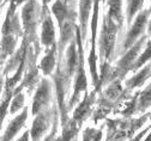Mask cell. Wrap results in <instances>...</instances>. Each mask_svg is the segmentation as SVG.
I'll use <instances>...</instances> for the list:
<instances>
[{
  "mask_svg": "<svg viewBox=\"0 0 151 141\" xmlns=\"http://www.w3.org/2000/svg\"><path fill=\"white\" fill-rule=\"evenodd\" d=\"M115 31L116 28L110 19H106L104 26H103V34H102V46L104 50V55L107 59H109L110 53L114 47V41H115Z\"/></svg>",
  "mask_w": 151,
  "mask_h": 141,
  "instance_id": "6da1fadb",
  "label": "cell"
},
{
  "mask_svg": "<svg viewBox=\"0 0 151 141\" xmlns=\"http://www.w3.org/2000/svg\"><path fill=\"white\" fill-rule=\"evenodd\" d=\"M27 116H28V109L24 108V111L19 116L16 117L13 121H11V123L9 125V127H7L6 132H5V135H4L1 141H11L16 136V134L19 132V129L23 127L25 120H27Z\"/></svg>",
  "mask_w": 151,
  "mask_h": 141,
  "instance_id": "7a4b0ae2",
  "label": "cell"
},
{
  "mask_svg": "<svg viewBox=\"0 0 151 141\" xmlns=\"http://www.w3.org/2000/svg\"><path fill=\"white\" fill-rule=\"evenodd\" d=\"M146 19H147V11H145L144 13L139 14V17L136 19V22L132 26V29L129 30L127 38H126V42H125V48H128L132 43L136 41V38L139 36V34L143 31L144 25L146 23Z\"/></svg>",
  "mask_w": 151,
  "mask_h": 141,
  "instance_id": "3957f363",
  "label": "cell"
},
{
  "mask_svg": "<svg viewBox=\"0 0 151 141\" xmlns=\"http://www.w3.org/2000/svg\"><path fill=\"white\" fill-rule=\"evenodd\" d=\"M49 98V83L47 80H43L42 84L40 85L39 90L36 91L35 98H34V103H32V112L37 114L39 110L43 104L47 103V100Z\"/></svg>",
  "mask_w": 151,
  "mask_h": 141,
  "instance_id": "277c9868",
  "label": "cell"
},
{
  "mask_svg": "<svg viewBox=\"0 0 151 141\" xmlns=\"http://www.w3.org/2000/svg\"><path fill=\"white\" fill-rule=\"evenodd\" d=\"M85 89H86V78H85V73H84L83 57H82L81 59V66H79V69H78V77H77V80H76V85H74L73 98L71 99V105L77 102L79 93H82V91H85Z\"/></svg>",
  "mask_w": 151,
  "mask_h": 141,
  "instance_id": "5b68a950",
  "label": "cell"
},
{
  "mask_svg": "<svg viewBox=\"0 0 151 141\" xmlns=\"http://www.w3.org/2000/svg\"><path fill=\"white\" fill-rule=\"evenodd\" d=\"M143 42H144V38L140 39V42H137L136 46L132 48V49H131V50H129V52L121 59V61L119 62V68H120V69H124V73L128 69L131 62H133V60L136 59V56H137V54H138V52H139V49H140Z\"/></svg>",
  "mask_w": 151,
  "mask_h": 141,
  "instance_id": "8992f818",
  "label": "cell"
},
{
  "mask_svg": "<svg viewBox=\"0 0 151 141\" xmlns=\"http://www.w3.org/2000/svg\"><path fill=\"white\" fill-rule=\"evenodd\" d=\"M47 121H46V117L43 115H40L37 116L36 120L34 121V125H32V128H31V137H32V141H40L43 132L46 130L47 128Z\"/></svg>",
  "mask_w": 151,
  "mask_h": 141,
  "instance_id": "52a82bcc",
  "label": "cell"
},
{
  "mask_svg": "<svg viewBox=\"0 0 151 141\" xmlns=\"http://www.w3.org/2000/svg\"><path fill=\"white\" fill-rule=\"evenodd\" d=\"M54 42V26L52 19L48 17L42 25V43L45 46H50Z\"/></svg>",
  "mask_w": 151,
  "mask_h": 141,
  "instance_id": "ba28073f",
  "label": "cell"
},
{
  "mask_svg": "<svg viewBox=\"0 0 151 141\" xmlns=\"http://www.w3.org/2000/svg\"><path fill=\"white\" fill-rule=\"evenodd\" d=\"M22 16H23L24 26H25L27 30H29L34 25V4H32V1L28 3L24 6L23 12H22Z\"/></svg>",
  "mask_w": 151,
  "mask_h": 141,
  "instance_id": "9c48e42d",
  "label": "cell"
},
{
  "mask_svg": "<svg viewBox=\"0 0 151 141\" xmlns=\"http://www.w3.org/2000/svg\"><path fill=\"white\" fill-rule=\"evenodd\" d=\"M54 64H55V57H54V49H53L41 61V69L43 71L45 74H49L54 68Z\"/></svg>",
  "mask_w": 151,
  "mask_h": 141,
  "instance_id": "30bf717a",
  "label": "cell"
},
{
  "mask_svg": "<svg viewBox=\"0 0 151 141\" xmlns=\"http://www.w3.org/2000/svg\"><path fill=\"white\" fill-rule=\"evenodd\" d=\"M109 17L121 24V0H109Z\"/></svg>",
  "mask_w": 151,
  "mask_h": 141,
  "instance_id": "8fae6325",
  "label": "cell"
},
{
  "mask_svg": "<svg viewBox=\"0 0 151 141\" xmlns=\"http://www.w3.org/2000/svg\"><path fill=\"white\" fill-rule=\"evenodd\" d=\"M89 12H90V0H81V22L83 28V35H85Z\"/></svg>",
  "mask_w": 151,
  "mask_h": 141,
  "instance_id": "7c38bea8",
  "label": "cell"
},
{
  "mask_svg": "<svg viewBox=\"0 0 151 141\" xmlns=\"http://www.w3.org/2000/svg\"><path fill=\"white\" fill-rule=\"evenodd\" d=\"M149 74H150V67H145L139 74H137L136 77H133V78H132L129 82L127 83L128 87H136V86L142 85V84L145 82V80L147 79Z\"/></svg>",
  "mask_w": 151,
  "mask_h": 141,
  "instance_id": "4fadbf2b",
  "label": "cell"
},
{
  "mask_svg": "<svg viewBox=\"0 0 151 141\" xmlns=\"http://www.w3.org/2000/svg\"><path fill=\"white\" fill-rule=\"evenodd\" d=\"M52 11H53L54 16L56 17V19H58V22H59L60 26H63V22L65 21L66 13H67V12H66V9H65V6L63 5V3L60 1V0H58V1L54 4Z\"/></svg>",
  "mask_w": 151,
  "mask_h": 141,
  "instance_id": "5bb4252c",
  "label": "cell"
},
{
  "mask_svg": "<svg viewBox=\"0 0 151 141\" xmlns=\"http://www.w3.org/2000/svg\"><path fill=\"white\" fill-rule=\"evenodd\" d=\"M90 105H91V99L86 96L85 99L83 100V103L78 107L77 110L74 111V114H73V118H74V120H82V118L86 115V112L89 111Z\"/></svg>",
  "mask_w": 151,
  "mask_h": 141,
  "instance_id": "9a60e30c",
  "label": "cell"
},
{
  "mask_svg": "<svg viewBox=\"0 0 151 141\" xmlns=\"http://www.w3.org/2000/svg\"><path fill=\"white\" fill-rule=\"evenodd\" d=\"M76 65H77V55H76V47L74 44H71L67 52V68H68V74L71 75L74 72Z\"/></svg>",
  "mask_w": 151,
  "mask_h": 141,
  "instance_id": "2e32d148",
  "label": "cell"
},
{
  "mask_svg": "<svg viewBox=\"0 0 151 141\" xmlns=\"http://www.w3.org/2000/svg\"><path fill=\"white\" fill-rule=\"evenodd\" d=\"M14 44H16V39L12 36H10V35H5L4 38H3V42H1L3 52L5 54H11L13 52Z\"/></svg>",
  "mask_w": 151,
  "mask_h": 141,
  "instance_id": "e0dca14e",
  "label": "cell"
},
{
  "mask_svg": "<svg viewBox=\"0 0 151 141\" xmlns=\"http://www.w3.org/2000/svg\"><path fill=\"white\" fill-rule=\"evenodd\" d=\"M142 4H143V0H128V12H127L128 23L131 22L132 17L136 14V12L140 9Z\"/></svg>",
  "mask_w": 151,
  "mask_h": 141,
  "instance_id": "ac0fdd59",
  "label": "cell"
},
{
  "mask_svg": "<svg viewBox=\"0 0 151 141\" xmlns=\"http://www.w3.org/2000/svg\"><path fill=\"white\" fill-rule=\"evenodd\" d=\"M10 99H11V92L10 90H7V94H6V98L4 99V102L0 105V129H1V125H3V121L5 118V115L7 112V107L10 104Z\"/></svg>",
  "mask_w": 151,
  "mask_h": 141,
  "instance_id": "d6986e66",
  "label": "cell"
},
{
  "mask_svg": "<svg viewBox=\"0 0 151 141\" xmlns=\"http://www.w3.org/2000/svg\"><path fill=\"white\" fill-rule=\"evenodd\" d=\"M23 103H24V96L21 94V93H19V94H17V96L14 97V99H13V102H12L10 112H11V114L17 112L18 110H19V109L23 107Z\"/></svg>",
  "mask_w": 151,
  "mask_h": 141,
  "instance_id": "ffe728a7",
  "label": "cell"
},
{
  "mask_svg": "<svg viewBox=\"0 0 151 141\" xmlns=\"http://www.w3.org/2000/svg\"><path fill=\"white\" fill-rule=\"evenodd\" d=\"M147 60H150V42H149V46L146 47V49H145V52L143 53V55L140 56V59L138 60V61L133 65V66H132V68H133V69H137V68H139L140 66H143L146 61H147Z\"/></svg>",
  "mask_w": 151,
  "mask_h": 141,
  "instance_id": "44dd1931",
  "label": "cell"
},
{
  "mask_svg": "<svg viewBox=\"0 0 151 141\" xmlns=\"http://www.w3.org/2000/svg\"><path fill=\"white\" fill-rule=\"evenodd\" d=\"M139 103H140V109H145L147 107H150V86L143 92V94L140 96V100H139Z\"/></svg>",
  "mask_w": 151,
  "mask_h": 141,
  "instance_id": "7402d4cb",
  "label": "cell"
},
{
  "mask_svg": "<svg viewBox=\"0 0 151 141\" xmlns=\"http://www.w3.org/2000/svg\"><path fill=\"white\" fill-rule=\"evenodd\" d=\"M76 133H77V128L72 126L71 128H68V129H66V130L64 132V134L61 135V137H60L58 141H70V140L76 135Z\"/></svg>",
  "mask_w": 151,
  "mask_h": 141,
  "instance_id": "603a6c76",
  "label": "cell"
},
{
  "mask_svg": "<svg viewBox=\"0 0 151 141\" xmlns=\"http://www.w3.org/2000/svg\"><path fill=\"white\" fill-rule=\"evenodd\" d=\"M121 91V87H120V83H115L114 85H111L108 90H107V96L110 97V98H115Z\"/></svg>",
  "mask_w": 151,
  "mask_h": 141,
  "instance_id": "cb8c5ba5",
  "label": "cell"
},
{
  "mask_svg": "<svg viewBox=\"0 0 151 141\" xmlns=\"http://www.w3.org/2000/svg\"><path fill=\"white\" fill-rule=\"evenodd\" d=\"M93 130L92 129H88L86 132H85V134H84V140L83 141H91V139H92V136H93Z\"/></svg>",
  "mask_w": 151,
  "mask_h": 141,
  "instance_id": "d4e9b609",
  "label": "cell"
},
{
  "mask_svg": "<svg viewBox=\"0 0 151 141\" xmlns=\"http://www.w3.org/2000/svg\"><path fill=\"white\" fill-rule=\"evenodd\" d=\"M28 140H29V133L27 132V133H24V135L19 140H18V141H28Z\"/></svg>",
  "mask_w": 151,
  "mask_h": 141,
  "instance_id": "484cf974",
  "label": "cell"
},
{
  "mask_svg": "<svg viewBox=\"0 0 151 141\" xmlns=\"http://www.w3.org/2000/svg\"><path fill=\"white\" fill-rule=\"evenodd\" d=\"M145 133H146V130H145V132H143V133H140L139 135H137V136H136V137H134L133 140H132V141H139V140H140V139L143 137V135H144Z\"/></svg>",
  "mask_w": 151,
  "mask_h": 141,
  "instance_id": "4316f807",
  "label": "cell"
},
{
  "mask_svg": "<svg viewBox=\"0 0 151 141\" xmlns=\"http://www.w3.org/2000/svg\"><path fill=\"white\" fill-rule=\"evenodd\" d=\"M24 0H12V5L11 6H13L14 5V7H16V5H18V4H21V3H23Z\"/></svg>",
  "mask_w": 151,
  "mask_h": 141,
  "instance_id": "83f0119b",
  "label": "cell"
},
{
  "mask_svg": "<svg viewBox=\"0 0 151 141\" xmlns=\"http://www.w3.org/2000/svg\"><path fill=\"white\" fill-rule=\"evenodd\" d=\"M1 87H3V79L0 77V92H1Z\"/></svg>",
  "mask_w": 151,
  "mask_h": 141,
  "instance_id": "f1b7e54d",
  "label": "cell"
},
{
  "mask_svg": "<svg viewBox=\"0 0 151 141\" xmlns=\"http://www.w3.org/2000/svg\"><path fill=\"white\" fill-rule=\"evenodd\" d=\"M50 0H45V4H47V3H49Z\"/></svg>",
  "mask_w": 151,
  "mask_h": 141,
  "instance_id": "f546056e",
  "label": "cell"
}]
</instances>
